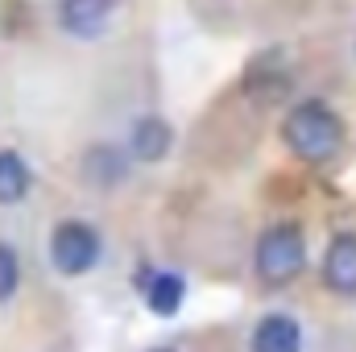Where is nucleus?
Returning a JSON list of instances; mask_svg holds the SVG:
<instances>
[{
	"mask_svg": "<svg viewBox=\"0 0 356 352\" xmlns=\"http://www.w3.org/2000/svg\"><path fill=\"white\" fill-rule=\"evenodd\" d=\"M282 141L294 158L302 162H327L344 145V120L332 104L323 99H302L286 112L282 120Z\"/></svg>",
	"mask_w": 356,
	"mask_h": 352,
	"instance_id": "nucleus-1",
	"label": "nucleus"
},
{
	"mask_svg": "<svg viewBox=\"0 0 356 352\" xmlns=\"http://www.w3.org/2000/svg\"><path fill=\"white\" fill-rule=\"evenodd\" d=\"M302 265H307V237L294 220H282L261 232L257 253H253V269H257L261 286L277 290V286L294 282L302 273Z\"/></svg>",
	"mask_w": 356,
	"mask_h": 352,
	"instance_id": "nucleus-2",
	"label": "nucleus"
},
{
	"mask_svg": "<svg viewBox=\"0 0 356 352\" xmlns=\"http://www.w3.org/2000/svg\"><path fill=\"white\" fill-rule=\"evenodd\" d=\"M99 253H104V241L88 220H63L50 232V262L63 278H79V273L95 269Z\"/></svg>",
	"mask_w": 356,
	"mask_h": 352,
	"instance_id": "nucleus-3",
	"label": "nucleus"
},
{
	"mask_svg": "<svg viewBox=\"0 0 356 352\" xmlns=\"http://www.w3.org/2000/svg\"><path fill=\"white\" fill-rule=\"evenodd\" d=\"M323 286L332 294H356V232H336L323 253Z\"/></svg>",
	"mask_w": 356,
	"mask_h": 352,
	"instance_id": "nucleus-4",
	"label": "nucleus"
},
{
	"mask_svg": "<svg viewBox=\"0 0 356 352\" xmlns=\"http://www.w3.org/2000/svg\"><path fill=\"white\" fill-rule=\"evenodd\" d=\"M116 13V0H63L58 4V25L71 38H99Z\"/></svg>",
	"mask_w": 356,
	"mask_h": 352,
	"instance_id": "nucleus-5",
	"label": "nucleus"
},
{
	"mask_svg": "<svg viewBox=\"0 0 356 352\" xmlns=\"http://www.w3.org/2000/svg\"><path fill=\"white\" fill-rule=\"evenodd\" d=\"M175 145V129L162 116H137L133 133H129V158L137 162H162Z\"/></svg>",
	"mask_w": 356,
	"mask_h": 352,
	"instance_id": "nucleus-6",
	"label": "nucleus"
},
{
	"mask_svg": "<svg viewBox=\"0 0 356 352\" xmlns=\"http://www.w3.org/2000/svg\"><path fill=\"white\" fill-rule=\"evenodd\" d=\"M253 352H302V328L298 319L273 311L261 315V323L253 328Z\"/></svg>",
	"mask_w": 356,
	"mask_h": 352,
	"instance_id": "nucleus-7",
	"label": "nucleus"
},
{
	"mask_svg": "<svg viewBox=\"0 0 356 352\" xmlns=\"http://www.w3.org/2000/svg\"><path fill=\"white\" fill-rule=\"evenodd\" d=\"M129 175V154H120L116 145H91L83 154V178L99 191H112L120 178Z\"/></svg>",
	"mask_w": 356,
	"mask_h": 352,
	"instance_id": "nucleus-8",
	"label": "nucleus"
},
{
	"mask_svg": "<svg viewBox=\"0 0 356 352\" xmlns=\"http://www.w3.org/2000/svg\"><path fill=\"white\" fill-rule=\"evenodd\" d=\"M33 186V175L25 166V158L17 150H0V207H13L29 195Z\"/></svg>",
	"mask_w": 356,
	"mask_h": 352,
	"instance_id": "nucleus-9",
	"label": "nucleus"
},
{
	"mask_svg": "<svg viewBox=\"0 0 356 352\" xmlns=\"http://www.w3.org/2000/svg\"><path fill=\"white\" fill-rule=\"evenodd\" d=\"M141 290H145V307H149L154 315H175L178 307H182L186 282H182L178 273H154Z\"/></svg>",
	"mask_w": 356,
	"mask_h": 352,
	"instance_id": "nucleus-10",
	"label": "nucleus"
},
{
	"mask_svg": "<svg viewBox=\"0 0 356 352\" xmlns=\"http://www.w3.org/2000/svg\"><path fill=\"white\" fill-rule=\"evenodd\" d=\"M17 286H21V257H17V249H13V245H4V241H0V303H4V298H13V294H17Z\"/></svg>",
	"mask_w": 356,
	"mask_h": 352,
	"instance_id": "nucleus-11",
	"label": "nucleus"
}]
</instances>
